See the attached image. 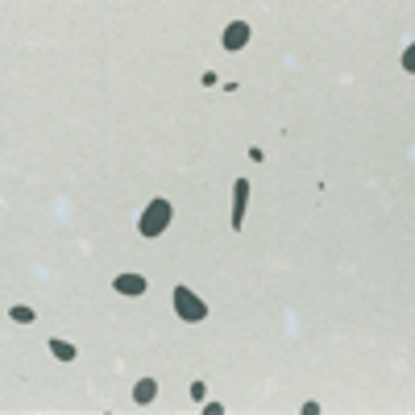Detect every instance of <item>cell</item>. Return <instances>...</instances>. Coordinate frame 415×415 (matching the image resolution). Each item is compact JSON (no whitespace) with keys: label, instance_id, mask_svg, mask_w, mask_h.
I'll list each match as a JSON object with an SVG mask.
<instances>
[{"label":"cell","instance_id":"obj_1","mask_svg":"<svg viewBox=\"0 0 415 415\" xmlns=\"http://www.w3.org/2000/svg\"><path fill=\"white\" fill-rule=\"evenodd\" d=\"M171 199H150V208L141 212V220H138V232L141 237H162L166 232V225H171Z\"/></svg>","mask_w":415,"mask_h":415},{"label":"cell","instance_id":"obj_2","mask_svg":"<svg viewBox=\"0 0 415 415\" xmlns=\"http://www.w3.org/2000/svg\"><path fill=\"white\" fill-rule=\"evenodd\" d=\"M171 303H175V316L187 324H199L208 320V303L195 295V291H187V286H175V295H171Z\"/></svg>","mask_w":415,"mask_h":415},{"label":"cell","instance_id":"obj_3","mask_svg":"<svg viewBox=\"0 0 415 415\" xmlns=\"http://www.w3.org/2000/svg\"><path fill=\"white\" fill-rule=\"evenodd\" d=\"M245 204H249V179H237V183H232V229H241Z\"/></svg>","mask_w":415,"mask_h":415},{"label":"cell","instance_id":"obj_4","mask_svg":"<svg viewBox=\"0 0 415 415\" xmlns=\"http://www.w3.org/2000/svg\"><path fill=\"white\" fill-rule=\"evenodd\" d=\"M245 46H249V25L245 21H232L229 29H225V50L237 54V50H245Z\"/></svg>","mask_w":415,"mask_h":415},{"label":"cell","instance_id":"obj_5","mask_svg":"<svg viewBox=\"0 0 415 415\" xmlns=\"http://www.w3.org/2000/svg\"><path fill=\"white\" fill-rule=\"evenodd\" d=\"M112 291H117V295H145V278L141 275H117Z\"/></svg>","mask_w":415,"mask_h":415},{"label":"cell","instance_id":"obj_6","mask_svg":"<svg viewBox=\"0 0 415 415\" xmlns=\"http://www.w3.org/2000/svg\"><path fill=\"white\" fill-rule=\"evenodd\" d=\"M154 395H158V382L154 378H141L138 386H133V399L138 403H154Z\"/></svg>","mask_w":415,"mask_h":415},{"label":"cell","instance_id":"obj_7","mask_svg":"<svg viewBox=\"0 0 415 415\" xmlns=\"http://www.w3.org/2000/svg\"><path fill=\"white\" fill-rule=\"evenodd\" d=\"M50 353H54L58 362H75V345H71V341H58V336H54V341H50Z\"/></svg>","mask_w":415,"mask_h":415},{"label":"cell","instance_id":"obj_8","mask_svg":"<svg viewBox=\"0 0 415 415\" xmlns=\"http://www.w3.org/2000/svg\"><path fill=\"white\" fill-rule=\"evenodd\" d=\"M8 316H13L17 324H29V320H34V308H25V303H17V308H13Z\"/></svg>","mask_w":415,"mask_h":415},{"label":"cell","instance_id":"obj_9","mask_svg":"<svg viewBox=\"0 0 415 415\" xmlns=\"http://www.w3.org/2000/svg\"><path fill=\"white\" fill-rule=\"evenodd\" d=\"M204 395H208V386H204V382H191V399L204 403Z\"/></svg>","mask_w":415,"mask_h":415}]
</instances>
